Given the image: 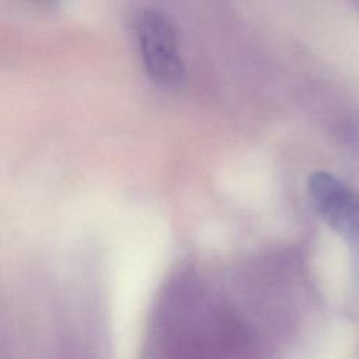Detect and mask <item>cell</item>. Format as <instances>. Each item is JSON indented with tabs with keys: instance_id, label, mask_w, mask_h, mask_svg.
Returning a JSON list of instances; mask_svg holds the SVG:
<instances>
[{
	"instance_id": "1",
	"label": "cell",
	"mask_w": 359,
	"mask_h": 359,
	"mask_svg": "<svg viewBox=\"0 0 359 359\" xmlns=\"http://www.w3.org/2000/svg\"><path fill=\"white\" fill-rule=\"evenodd\" d=\"M135 28L149 77L160 87L178 88L184 83L185 69L171 21L157 10L144 8L137 14Z\"/></svg>"
},
{
	"instance_id": "3",
	"label": "cell",
	"mask_w": 359,
	"mask_h": 359,
	"mask_svg": "<svg viewBox=\"0 0 359 359\" xmlns=\"http://www.w3.org/2000/svg\"><path fill=\"white\" fill-rule=\"evenodd\" d=\"M35 1H38V3H42V4H50V3H53L55 0H35Z\"/></svg>"
},
{
	"instance_id": "2",
	"label": "cell",
	"mask_w": 359,
	"mask_h": 359,
	"mask_svg": "<svg viewBox=\"0 0 359 359\" xmlns=\"http://www.w3.org/2000/svg\"><path fill=\"white\" fill-rule=\"evenodd\" d=\"M309 192L324 220L345 237L359 257V195L324 171L310 177Z\"/></svg>"
}]
</instances>
